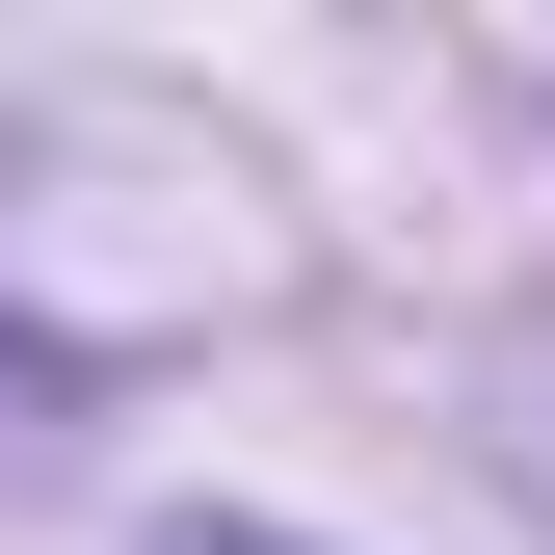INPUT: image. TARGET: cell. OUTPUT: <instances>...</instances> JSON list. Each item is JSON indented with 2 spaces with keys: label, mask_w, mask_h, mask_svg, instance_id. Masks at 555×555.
<instances>
[{
  "label": "cell",
  "mask_w": 555,
  "mask_h": 555,
  "mask_svg": "<svg viewBox=\"0 0 555 555\" xmlns=\"http://www.w3.org/2000/svg\"><path fill=\"white\" fill-rule=\"evenodd\" d=\"M27 397H53V344H27V318H0V424H27Z\"/></svg>",
  "instance_id": "obj_1"
},
{
  "label": "cell",
  "mask_w": 555,
  "mask_h": 555,
  "mask_svg": "<svg viewBox=\"0 0 555 555\" xmlns=\"http://www.w3.org/2000/svg\"><path fill=\"white\" fill-rule=\"evenodd\" d=\"M159 555H292V529H159Z\"/></svg>",
  "instance_id": "obj_2"
}]
</instances>
